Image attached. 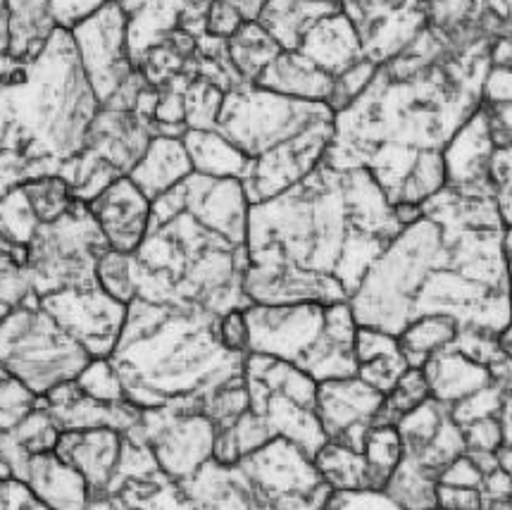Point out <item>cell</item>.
<instances>
[{"mask_svg":"<svg viewBox=\"0 0 512 510\" xmlns=\"http://www.w3.org/2000/svg\"><path fill=\"white\" fill-rule=\"evenodd\" d=\"M117 3L127 15L129 55L134 67L143 55L179 27L181 15L191 0H110Z\"/></svg>","mask_w":512,"mask_h":510,"instance_id":"83f0119b","label":"cell"},{"mask_svg":"<svg viewBox=\"0 0 512 510\" xmlns=\"http://www.w3.org/2000/svg\"><path fill=\"white\" fill-rule=\"evenodd\" d=\"M334 117L327 103L286 98L253 84L224 96L215 132L251 163L243 179L251 205L291 189L322 163Z\"/></svg>","mask_w":512,"mask_h":510,"instance_id":"52a82bcc","label":"cell"},{"mask_svg":"<svg viewBox=\"0 0 512 510\" xmlns=\"http://www.w3.org/2000/svg\"><path fill=\"white\" fill-rule=\"evenodd\" d=\"M251 415L267 441L289 439L315 460L327 444L317 413V382L279 358L248 353L243 365Z\"/></svg>","mask_w":512,"mask_h":510,"instance_id":"30bf717a","label":"cell"},{"mask_svg":"<svg viewBox=\"0 0 512 510\" xmlns=\"http://www.w3.org/2000/svg\"><path fill=\"white\" fill-rule=\"evenodd\" d=\"M293 53L312 62L317 70L329 74L334 82L365 60L358 31L341 8L332 10L312 24L308 34L303 36L301 46Z\"/></svg>","mask_w":512,"mask_h":510,"instance_id":"7402d4cb","label":"cell"},{"mask_svg":"<svg viewBox=\"0 0 512 510\" xmlns=\"http://www.w3.org/2000/svg\"><path fill=\"white\" fill-rule=\"evenodd\" d=\"M89 210L112 251L134 253L141 246L151 222V201L129 177L112 182L93 198Z\"/></svg>","mask_w":512,"mask_h":510,"instance_id":"d6986e66","label":"cell"},{"mask_svg":"<svg viewBox=\"0 0 512 510\" xmlns=\"http://www.w3.org/2000/svg\"><path fill=\"white\" fill-rule=\"evenodd\" d=\"M229 60L246 84H255L260 72L282 53L277 41L258 22H243L239 31L227 39Z\"/></svg>","mask_w":512,"mask_h":510,"instance_id":"836d02e7","label":"cell"},{"mask_svg":"<svg viewBox=\"0 0 512 510\" xmlns=\"http://www.w3.org/2000/svg\"><path fill=\"white\" fill-rule=\"evenodd\" d=\"M246 356L224 344L217 315L134 298L110 363L131 406L201 410L217 389L243 377Z\"/></svg>","mask_w":512,"mask_h":510,"instance_id":"277c9868","label":"cell"},{"mask_svg":"<svg viewBox=\"0 0 512 510\" xmlns=\"http://www.w3.org/2000/svg\"><path fill=\"white\" fill-rule=\"evenodd\" d=\"M0 510H51L31 494L29 487L15 477L0 480Z\"/></svg>","mask_w":512,"mask_h":510,"instance_id":"816d5d0a","label":"cell"},{"mask_svg":"<svg viewBox=\"0 0 512 510\" xmlns=\"http://www.w3.org/2000/svg\"><path fill=\"white\" fill-rule=\"evenodd\" d=\"M253 86H260V89L279 93V96L286 98L329 105L336 82L298 53L282 51L260 72Z\"/></svg>","mask_w":512,"mask_h":510,"instance_id":"4316f807","label":"cell"},{"mask_svg":"<svg viewBox=\"0 0 512 510\" xmlns=\"http://www.w3.org/2000/svg\"><path fill=\"white\" fill-rule=\"evenodd\" d=\"M415 215L391 205L370 172L320 163L248 210L243 294L251 306L348 303Z\"/></svg>","mask_w":512,"mask_h":510,"instance_id":"3957f363","label":"cell"},{"mask_svg":"<svg viewBox=\"0 0 512 510\" xmlns=\"http://www.w3.org/2000/svg\"><path fill=\"white\" fill-rule=\"evenodd\" d=\"M501 422H503V444L501 449L496 451V458H498V465H501V468L512 477V396H508V401H505Z\"/></svg>","mask_w":512,"mask_h":510,"instance_id":"9f6ffc18","label":"cell"},{"mask_svg":"<svg viewBox=\"0 0 512 510\" xmlns=\"http://www.w3.org/2000/svg\"><path fill=\"white\" fill-rule=\"evenodd\" d=\"M458 329L460 327L455 325L451 317L429 315L405 327L396 339L410 368H422L436 351L451 344Z\"/></svg>","mask_w":512,"mask_h":510,"instance_id":"e575fe53","label":"cell"},{"mask_svg":"<svg viewBox=\"0 0 512 510\" xmlns=\"http://www.w3.org/2000/svg\"><path fill=\"white\" fill-rule=\"evenodd\" d=\"M153 453L160 472L172 482H184L215 458L217 429L208 415L196 408L162 406L141 410L129 429Z\"/></svg>","mask_w":512,"mask_h":510,"instance_id":"4fadbf2b","label":"cell"},{"mask_svg":"<svg viewBox=\"0 0 512 510\" xmlns=\"http://www.w3.org/2000/svg\"><path fill=\"white\" fill-rule=\"evenodd\" d=\"M17 480L51 510H89L91 506L89 484L55 451L29 456Z\"/></svg>","mask_w":512,"mask_h":510,"instance_id":"cb8c5ba5","label":"cell"},{"mask_svg":"<svg viewBox=\"0 0 512 510\" xmlns=\"http://www.w3.org/2000/svg\"><path fill=\"white\" fill-rule=\"evenodd\" d=\"M493 201L505 229H512V146L496 148L491 160Z\"/></svg>","mask_w":512,"mask_h":510,"instance_id":"bcb514c9","label":"cell"},{"mask_svg":"<svg viewBox=\"0 0 512 510\" xmlns=\"http://www.w3.org/2000/svg\"><path fill=\"white\" fill-rule=\"evenodd\" d=\"M482 103H512V67H491L486 74Z\"/></svg>","mask_w":512,"mask_h":510,"instance_id":"11a10c76","label":"cell"},{"mask_svg":"<svg viewBox=\"0 0 512 510\" xmlns=\"http://www.w3.org/2000/svg\"><path fill=\"white\" fill-rule=\"evenodd\" d=\"M8 12V53L15 62L29 60L53 34L55 22L48 0H3Z\"/></svg>","mask_w":512,"mask_h":510,"instance_id":"1f68e13d","label":"cell"},{"mask_svg":"<svg viewBox=\"0 0 512 510\" xmlns=\"http://www.w3.org/2000/svg\"><path fill=\"white\" fill-rule=\"evenodd\" d=\"M436 503L443 510H482L484 499L479 489H460V487H441L436 484Z\"/></svg>","mask_w":512,"mask_h":510,"instance_id":"f5cc1de1","label":"cell"},{"mask_svg":"<svg viewBox=\"0 0 512 510\" xmlns=\"http://www.w3.org/2000/svg\"><path fill=\"white\" fill-rule=\"evenodd\" d=\"M193 174V165L181 136H153L146 153L127 177L143 191L148 201H155Z\"/></svg>","mask_w":512,"mask_h":510,"instance_id":"484cf974","label":"cell"},{"mask_svg":"<svg viewBox=\"0 0 512 510\" xmlns=\"http://www.w3.org/2000/svg\"><path fill=\"white\" fill-rule=\"evenodd\" d=\"M384 394L362 382L360 377L329 379L317 384V413L324 437L332 444L360 451L367 432L377 422Z\"/></svg>","mask_w":512,"mask_h":510,"instance_id":"e0dca14e","label":"cell"},{"mask_svg":"<svg viewBox=\"0 0 512 510\" xmlns=\"http://www.w3.org/2000/svg\"><path fill=\"white\" fill-rule=\"evenodd\" d=\"M322 510H403L384 491H332Z\"/></svg>","mask_w":512,"mask_h":510,"instance_id":"7dc6e473","label":"cell"},{"mask_svg":"<svg viewBox=\"0 0 512 510\" xmlns=\"http://www.w3.org/2000/svg\"><path fill=\"white\" fill-rule=\"evenodd\" d=\"M465 437L467 453H496L503 444V422L501 418H482L467 422L460 427Z\"/></svg>","mask_w":512,"mask_h":510,"instance_id":"c3c4849f","label":"cell"},{"mask_svg":"<svg viewBox=\"0 0 512 510\" xmlns=\"http://www.w3.org/2000/svg\"><path fill=\"white\" fill-rule=\"evenodd\" d=\"M246 22L243 15L229 0H210L208 12H205V34L215 36V39L227 41L239 31L241 24Z\"/></svg>","mask_w":512,"mask_h":510,"instance_id":"681fc988","label":"cell"},{"mask_svg":"<svg viewBox=\"0 0 512 510\" xmlns=\"http://www.w3.org/2000/svg\"><path fill=\"white\" fill-rule=\"evenodd\" d=\"M436 484H439V480L432 472L403 456L389 482H386L384 494L391 501H396L403 510H429L439 506L436 503Z\"/></svg>","mask_w":512,"mask_h":510,"instance_id":"d590c367","label":"cell"},{"mask_svg":"<svg viewBox=\"0 0 512 510\" xmlns=\"http://www.w3.org/2000/svg\"><path fill=\"white\" fill-rule=\"evenodd\" d=\"M20 186L24 196H27L31 210H34L36 220H39L41 225L58 220V217L65 215L67 210L72 208V203L77 201V198L72 196L70 184H67L60 174H43V177L24 179Z\"/></svg>","mask_w":512,"mask_h":510,"instance_id":"8d00e7d4","label":"cell"},{"mask_svg":"<svg viewBox=\"0 0 512 510\" xmlns=\"http://www.w3.org/2000/svg\"><path fill=\"white\" fill-rule=\"evenodd\" d=\"M153 136V124L131 110L101 108L89 127L84 151L108 163L120 177H127L146 153Z\"/></svg>","mask_w":512,"mask_h":510,"instance_id":"ffe728a7","label":"cell"},{"mask_svg":"<svg viewBox=\"0 0 512 510\" xmlns=\"http://www.w3.org/2000/svg\"><path fill=\"white\" fill-rule=\"evenodd\" d=\"M486 5H489V10L498 20L512 27V0H486Z\"/></svg>","mask_w":512,"mask_h":510,"instance_id":"94428289","label":"cell"},{"mask_svg":"<svg viewBox=\"0 0 512 510\" xmlns=\"http://www.w3.org/2000/svg\"><path fill=\"white\" fill-rule=\"evenodd\" d=\"M15 151L34 177L58 174L79 155L93 117L101 110L81 67L72 31L55 29L41 51L17 62L3 84Z\"/></svg>","mask_w":512,"mask_h":510,"instance_id":"8992f818","label":"cell"},{"mask_svg":"<svg viewBox=\"0 0 512 510\" xmlns=\"http://www.w3.org/2000/svg\"><path fill=\"white\" fill-rule=\"evenodd\" d=\"M332 491L289 496L267 489L236 460L224 465L208 460L184 482L165 480L139 503V510H322Z\"/></svg>","mask_w":512,"mask_h":510,"instance_id":"8fae6325","label":"cell"},{"mask_svg":"<svg viewBox=\"0 0 512 510\" xmlns=\"http://www.w3.org/2000/svg\"><path fill=\"white\" fill-rule=\"evenodd\" d=\"M358 31L365 60L384 65L415 41L427 27L420 0H334Z\"/></svg>","mask_w":512,"mask_h":510,"instance_id":"2e32d148","label":"cell"},{"mask_svg":"<svg viewBox=\"0 0 512 510\" xmlns=\"http://www.w3.org/2000/svg\"><path fill=\"white\" fill-rule=\"evenodd\" d=\"M224 96H227V93H224L220 86L210 84L208 79H193L184 91L186 132H189V129H215Z\"/></svg>","mask_w":512,"mask_h":510,"instance_id":"60d3db41","label":"cell"},{"mask_svg":"<svg viewBox=\"0 0 512 510\" xmlns=\"http://www.w3.org/2000/svg\"><path fill=\"white\" fill-rule=\"evenodd\" d=\"M39 227L41 222L36 220L22 186H12L8 194L0 198V234H3L12 246L27 251L29 241L34 239L36 229Z\"/></svg>","mask_w":512,"mask_h":510,"instance_id":"f35d334b","label":"cell"},{"mask_svg":"<svg viewBox=\"0 0 512 510\" xmlns=\"http://www.w3.org/2000/svg\"><path fill=\"white\" fill-rule=\"evenodd\" d=\"M220 334L231 351L248 353V325L243 310H231V313L220 317Z\"/></svg>","mask_w":512,"mask_h":510,"instance_id":"db71d44e","label":"cell"},{"mask_svg":"<svg viewBox=\"0 0 512 510\" xmlns=\"http://www.w3.org/2000/svg\"><path fill=\"white\" fill-rule=\"evenodd\" d=\"M422 372L429 384V394H432L436 401L446 403V406H453V403L462 401V398L477 394V391L496 384L493 382L491 365L472 358L470 353H465L460 346H455V341L443 346L441 351H436L434 356L422 365Z\"/></svg>","mask_w":512,"mask_h":510,"instance_id":"d4e9b609","label":"cell"},{"mask_svg":"<svg viewBox=\"0 0 512 510\" xmlns=\"http://www.w3.org/2000/svg\"><path fill=\"white\" fill-rule=\"evenodd\" d=\"M39 403V396L31 394L20 379L0 368V434L12 432L29 413L39 408Z\"/></svg>","mask_w":512,"mask_h":510,"instance_id":"b9f144b4","label":"cell"},{"mask_svg":"<svg viewBox=\"0 0 512 510\" xmlns=\"http://www.w3.org/2000/svg\"><path fill=\"white\" fill-rule=\"evenodd\" d=\"M39 303L93 358H110L120 339L127 306L105 294L101 284L55 291L39 298Z\"/></svg>","mask_w":512,"mask_h":510,"instance_id":"9a60e30c","label":"cell"},{"mask_svg":"<svg viewBox=\"0 0 512 510\" xmlns=\"http://www.w3.org/2000/svg\"><path fill=\"white\" fill-rule=\"evenodd\" d=\"M96 277L105 294H110L115 301L124 303V306H129L136 298L134 277H131V253H120L108 248L101 255V260H98Z\"/></svg>","mask_w":512,"mask_h":510,"instance_id":"ee69618b","label":"cell"},{"mask_svg":"<svg viewBox=\"0 0 512 510\" xmlns=\"http://www.w3.org/2000/svg\"><path fill=\"white\" fill-rule=\"evenodd\" d=\"M91 360V353L41 308L39 298L0 320V368L34 396L46 398L72 384Z\"/></svg>","mask_w":512,"mask_h":510,"instance_id":"9c48e42d","label":"cell"},{"mask_svg":"<svg viewBox=\"0 0 512 510\" xmlns=\"http://www.w3.org/2000/svg\"><path fill=\"white\" fill-rule=\"evenodd\" d=\"M248 353L279 358L317 384L355 377L358 322L351 303H286L248 306Z\"/></svg>","mask_w":512,"mask_h":510,"instance_id":"ba28073f","label":"cell"},{"mask_svg":"<svg viewBox=\"0 0 512 510\" xmlns=\"http://www.w3.org/2000/svg\"><path fill=\"white\" fill-rule=\"evenodd\" d=\"M81 67L98 103L105 105L136 72L129 55L127 15L117 3H105L72 29Z\"/></svg>","mask_w":512,"mask_h":510,"instance_id":"5bb4252c","label":"cell"},{"mask_svg":"<svg viewBox=\"0 0 512 510\" xmlns=\"http://www.w3.org/2000/svg\"><path fill=\"white\" fill-rule=\"evenodd\" d=\"M124 434L110 427L67 429L55 441V453L89 484L91 501L105 499L120 468Z\"/></svg>","mask_w":512,"mask_h":510,"instance_id":"ac0fdd59","label":"cell"},{"mask_svg":"<svg viewBox=\"0 0 512 510\" xmlns=\"http://www.w3.org/2000/svg\"><path fill=\"white\" fill-rule=\"evenodd\" d=\"M229 3H234L239 12L243 15V20L246 22H255L258 20L262 5L267 3V0H229Z\"/></svg>","mask_w":512,"mask_h":510,"instance_id":"91938a15","label":"cell"},{"mask_svg":"<svg viewBox=\"0 0 512 510\" xmlns=\"http://www.w3.org/2000/svg\"><path fill=\"white\" fill-rule=\"evenodd\" d=\"M508 396L510 394H505L498 384H491V387L477 391V394L462 398V401L453 403L451 406L455 425L462 427L467 425V422L482 420V418H501Z\"/></svg>","mask_w":512,"mask_h":510,"instance_id":"f6af8a7d","label":"cell"},{"mask_svg":"<svg viewBox=\"0 0 512 510\" xmlns=\"http://www.w3.org/2000/svg\"><path fill=\"white\" fill-rule=\"evenodd\" d=\"M348 303L358 327L391 337L429 315L501 337L510 325V284L493 191L443 186L427 198Z\"/></svg>","mask_w":512,"mask_h":510,"instance_id":"7a4b0ae2","label":"cell"},{"mask_svg":"<svg viewBox=\"0 0 512 510\" xmlns=\"http://www.w3.org/2000/svg\"><path fill=\"white\" fill-rule=\"evenodd\" d=\"M496 153L489 117L479 105L443 151L446 186L460 191H493L491 160Z\"/></svg>","mask_w":512,"mask_h":510,"instance_id":"44dd1931","label":"cell"},{"mask_svg":"<svg viewBox=\"0 0 512 510\" xmlns=\"http://www.w3.org/2000/svg\"><path fill=\"white\" fill-rule=\"evenodd\" d=\"M181 141L189 151L193 172L217 179H239L241 184L248 177L251 163L246 155L215 129H189L181 136Z\"/></svg>","mask_w":512,"mask_h":510,"instance_id":"4dcf8cb0","label":"cell"},{"mask_svg":"<svg viewBox=\"0 0 512 510\" xmlns=\"http://www.w3.org/2000/svg\"><path fill=\"white\" fill-rule=\"evenodd\" d=\"M108 248L89 205L74 201L65 215L36 229L24 253V270L36 298L98 284L96 265Z\"/></svg>","mask_w":512,"mask_h":510,"instance_id":"7c38bea8","label":"cell"},{"mask_svg":"<svg viewBox=\"0 0 512 510\" xmlns=\"http://www.w3.org/2000/svg\"><path fill=\"white\" fill-rule=\"evenodd\" d=\"M315 468L320 470L322 480L329 484L332 491H382L370 463H367L365 453L346 449L341 444L327 441L322 451L315 456Z\"/></svg>","mask_w":512,"mask_h":510,"instance_id":"d6a6232c","label":"cell"},{"mask_svg":"<svg viewBox=\"0 0 512 510\" xmlns=\"http://www.w3.org/2000/svg\"><path fill=\"white\" fill-rule=\"evenodd\" d=\"M491 67H512V36H498L493 41Z\"/></svg>","mask_w":512,"mask_h":510,"instance_id":"680465c9","label":"cell"},{"mask_svg":"<svg viewBox=\"0 0 512 510\" xmlns=\"http://www.w3.org/2000/svg\"><path fill=\"white\" fill-rule=\"evenodd\" d=\"M432 396L429 394V384L424 379L422 368H410L405 375L398 379V384L389 394L384 396L382 408H379L377 422L374 425H398V420L405 418L410 410H415L420 403L427 401Z\"/></svg>","mask_w":512,"mask_h":510,"instance_id":"74e56055","label":"cell"},{"mask_svg":"<svg viewBox=\"0 0 512 510\" xmlns=\"http://www.w3.org/2000/svg\"><path fill=\"white\" fill-rule=\"evenodd\" d=\"M362 453H365L367 463H370L374 477H377L379 487L384 491L386 482H389L393 470L403 458V444L401 437H398V429L393 425H374L367 432Z\"/></svg>","mask_w":512,"mask_h":510,"instance_id":"ab89813d","label":"cell"},{"mask_svg":"<svg viewBox=\"0 0 512 510\" xmlns=\"http://www.w3.org/2000/svg\"><path fill=\"white\" fill-rule=\"evenodd\" d=\"M493 41L453 46L427 24L336 113L322 163L370 172L391 205L420 208L446 186L443 151L482 105Z\"/></svg>","mask_w":512,"mask_h":510,"instance_id":"6da1fadb","label":"cell"},{"mask_svg":"<svg viewBox=\"0 0 512 510\" xmlns=\"http://www.w3.org/2000/svg\"><path fill=\"white\" fill-rule=\"evenodd\" d=\"M131 510H139V508H131Z\"/></svg>","mask_w":512,"mask_h":510,"instance_id":"be15d7a7","label":"cell"},{"mask_svg":"<svg viewBox=\"0 0 512 510\" xmlns=\"http://www.w3.org/2000/svg\"><path fill=\"white\" fill-rule=\"evenodd\" d=\"M43 408L48 410L60 432L67 429H96L110 427L117 432H129L141 418V410L131 406L129 401L122 403H105L96 398L81 394L77 384H65L55 389L53 394L41 398Z\"/></svg>","mask_w":512,"mask_h":510,"instance_id":"603a6c76","label":"cell"},{"mask_svg":"<svg viewBox=\"0 0 512 510\" xmlns=\"http://www.w3.org/2000/svg\"><path fill=\"white\" fill-rule=\"evenodd\" d=\"M505 263H508V284H510V325L498 337L501 348L512 358V229H505Z\"/></svg>","mask_w":512,"mask_h":510,"instance_id":"6f0895ef","label":"cell"},{"mask_svg":"<svg viewBox=\"0 0 512 510\" xmlns=\"http://www.w3.org/2000/svg\"><path fill=\"white\" fill-rule=\"evenodd\" d=\"M355 356H358V372H355V377H360L362 382L370 384L372 389H377L384 396L410 370L398 339L386 332H379V329L358 327Z\"/></svg>","mask_w":512,"mask_h":510,"instance_id":"f1b7e54d","label":"cell"},{"mask_svg":"<svg viewBox=\"0 0 512 510\" xmlns=\"http://www.w3.org/2000/svg\"><path fill=\"white\" fill-rule=\"evenodd\" d=\"M74 384H77L81 394L96 398V401H105V403L127 401L122 379L117 375L115 365L110 363V358H93L91 363L81 370V375L74 379Z\"/></svg>","mask_w":512,"mask_h":510,"instance_id":"7bdbcfd3","label":"cell"},{"mask_svg":"<svg viewBox=\"0 0 512 510\" xmlns=\"http://www.w3.org/2000/svg\"><path fill=\"white\" fill-rule=\"evenodd\" d=\"M339 8L334 0H267L258 22L282 51L293 53L320 17Z\"/></svg>","mask_w":512,"mask_h":510,"instance_id":"f546056e","label":"cell"},{"mask_svg":"<svg viewBox=\"0 0 512 510\" xmlns=\"http://www.w3.org/2000/svg\"><path fill=\"white\" fill-rule=\"evenodd\" d=\"M0 320H3V317H0Z\"/></svg>","mask_w":512,"mask_h":510,"instance_id":"e7e4bbea","label":"cell"},{"mask_svg":"<svg viewBox=\"0 0 512 510\" xmlns=\"http://www.w3.org/2000/svg\"><path fill=\"white\" fill-rule=\"evenodd\" d=\"M105 3L108 0H48V8H51L55 27L72 31L79 22L101 10Z\"/></svg>","mask_w":512,"mask_h":510,"instance_id":"f907efd6","label":"cell"},{"mask_svg":"<svg viewBox=\"0 0 512 510\" xmlns=\"http://www.w3.org/2000/svg\"><path fill=\"white\" fill-rule=\"evenodd\" d=\"M246 267V244L201 220L179 186L151 203L148 232L131 253L136 298L217 317L251 306L243 294Z\"/></svg>","mask_w":512,"mask_h":510,"instance_id":"5b68a950","label":"cell"},{"mask_svg":"<svg viewBox=\"0 0 512 510\" xmlns=\"http://www.w3.org/2000/svg\"><path fill=\"white\" fill-rule=\"evenodd\" d=\"M420 3L424 5V8H427V5H432V3H436V0H420Z\"/></svg>","mask_w":512,"mask_h":510,"instance_id":"6125c7cd","label":"cell"}]
</instances>
